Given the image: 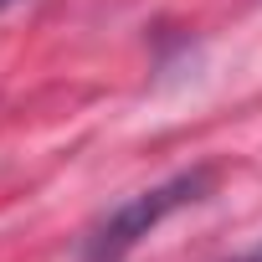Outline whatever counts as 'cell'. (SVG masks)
<instances>
[{"instance_id":"cell-1","label":"cell","mask_w":262,"mask_h":262,"mask_svg":"<svg viewBox=\"0 0 262 262\" xmlns=\"http://www.w3.org/2000/svg\"><path fill=\"white\" fill-rule=\"evenodd\" d=\"M216 190V165H190V170H175L165 175L160 185H144L128 201H118L108 216H98L82 236V257L77 262H128L144 236H155L170 216L201 206L206 195Z\"/></svg>"},{"instance_id":"cell-2","label":"cell","mask_w":262,"mask_h":262,"mask_svg":"<svg viewBox=\"0 0 262 262\" xmlns=\"http://www.w3.org/2000/svg\"><path fill=\"white\" fill-rule=\"evenodd\" d=\"M231 262H262V242H252V247H247V252H236Z\"/></svg>"},{"instance_id":"cell-3","label":"cell","mask_w":262,"mask_h":262,"mask_svg":"<svg viewBox=\"0 0 262 262\" xmlns=\"http://www.w3.org/2000/svg\"><path fill=\"white\" fill-rule=\"evenodd\" d=\"M11 6H21V0H0V11H11Z\"/></svg>"}]
</instances>
